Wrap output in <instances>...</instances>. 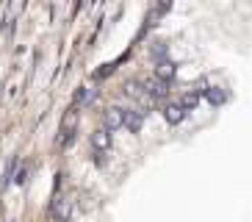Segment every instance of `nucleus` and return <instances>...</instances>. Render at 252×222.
<instances>
[{"label": "nucleus", "instance_id": "obj_5", "mask_svg": "<svg viewBox=\"0 0 252 222\" xmlns=\"http://www.w3.org/2000/svg\"><path fill=\"white\" fill-rule=\"evenodd\" d=\"M92 148H94V153L105 155L108 148H111V133L105 131V128H97V131L92 133Z\"/></svg>", "mask_w": 252, "mask_h": 222}, {"label": "nucleus", "instance_id": "obj_2", "mask_svg": "<svg viewBox=\"0 0 252 222\" xmlns=\"http://www.w3.org/2000/svg\"><path fill=\"white\" fill-rule=\"evenodd\" d=\"M125 125V109H119V106H111V109H105L103 114V128L108 133H114L117 128Z\"/></svg>", "mask_w": 252, "mask_h": 222}, {"label": "nucleus", "instance_id": "obj_10", "mask_svg": "<svg viewBox=\"0 0 252 222\" xmlns=\"http://www.w3.org/2000/svg\"><path fill=\"white\" fill-rule=\"evenodd\" d=\"M94 97H97V92H92V89L81 86L78 92H75V103H72V106H75V109H78V106H89Z\"/></svg>", "mask_w": 252, "mask_h": 222}, {"label": "nucleus", "instance_id": "obj_3", "mask_svg": "<svg viewBox=\"0 0 252 222\" xmlns=\"http://www.w3.org/2000/svg\"><path fill=\"white\" fill-rule=\"evenodd\" d=\"M139 86H141V92H147V97H153V100H163L166 92H169V83L158 81V78H144Z\"/></svg>", "mask_w": 252, "mask_h": 222}, {"label": "nucleus", "instance_id": "obj_6", "mask_svg": "<svg viewBox=\"0 0 252 222\" xmlns=\"http://www.w3.org/2000/svg\"><path fill=\"white\" fill-rule=\"evenodd\" d=\"M144 117H147V111H144V109H130V111H125V128H127L130 133H139L141 125H144Z\"/></svg>", "mask_w": 252, "mask_h": 222}, {"label": "nucleus", "instance_id": "obj_4", "mask_svg": "<svg viewBox=\"0 0 252 222\" xmlns=\"http://www.w3.org/2000/svg\"><path fill=\"white\" fill-rule=\"evenodd\" d=\"M69 211H72V203H69L67 197H61V194H56L50 203V214L53 220H59V222H67L69 220Z\"/></svg>", "mask_w": 252, "mask_h": 222}, {"label": "nucleus", "instance_id": "obj_9", "mask_svg": "<svg viewBox=\"0 0 252 222\" xmlns=\"http://www.w3.org/2000/svg\"><path fill=\"white\" fill-rule=\"evenodd\" d=\"M156 78L163 83H169L172 78H175V64H172V61H161V64L156 67Z\"/></svg>", "mask_w": 252, "mask_h": 222}, {"label": "nucleus", "instance_id": "obj_7", "mask_svg": "<svg viewBox=\"0 0 252 222\" xmlns=\"http://www.w3.org/2000/svg\"><path fill=\"white\" fill-rule=\"evenodd\" d=\"M163 119H166L169 125H180L186 119V109L180 103H166L163 106Z\"/></svg>", "mask_w": 252, "mask_h": 222}, {"label": "nucleus", "instance_id": "obj_8", "mask_svg": "<svg viewBox=\"0 0 252 222\" xmlns=\"http://www.w3.org/2000/svg\"><path fill=\"white\" fill-rule=\"evenodd\" d=\"M205 100L211 106H222L224 100H227V92H224L222 86H208L205 89Z\"/></svg>", "mask_w": 252, "mask_h": 222}, {"label": "nucleus", "instance_id": "obj_1", "mask_svg": "<svg viewBox=\"0 0 252 222\" xmlns=\"http://www.w3.org/2000/svg\"><path fill=\"white\" fill-rule=\"evenodd\" d=\"M75 133H78V109L72 106V109L64 114V122H61V136H59V145H61V148L72 145V142H75Z\"/></svg>", "mask_w": 252, "mask_h": 222}]
</instances>
